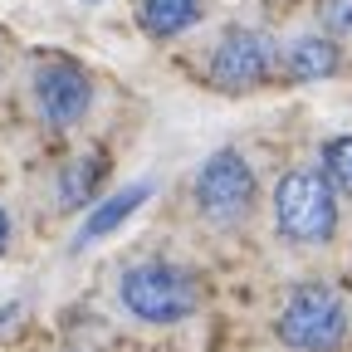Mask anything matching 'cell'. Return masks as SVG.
I'll return each mask as SVG.
<instances>
[{
    "mask_svg": "<svg viewBox=\"0 0 352 352\" xmlns=\"http://www.w3.org/2000/svg\"><path fill=\"white\" fill-rule=\"evenodd\" d=\"M122 303L132 318L142 323H176L196 308V279L176 264H138V270L122 274Z\"/></svg>",
    "mask_w": 352,
    "mask_h": 352,
    "instance_id": "3957f363",
    "label": "cell"
},
{
    "mask_svg": "<svg viewBox=\"0 0 352 352\" xmlns=\"http://www.w3.org/2000/svg\"><path fill=\"white\" fill-rule=\"evenodd\" d=\"M274 215H279V230L289 240L323 245V240H333V226H338L333 186L323 176H314V171H289L274 186Z\"/></svg>",
    "mask_w": 352,
    "mask_h": 352,
    "instance_id": "7a4b0ae2",
    "label": "cell"
},
{
    "mask_svg": "<svg viewBox=\"0 0 352 352\" xmlns=\"http://www.w3.org/2000/svg\"><path fill=\"white\" fill-rule=\"evenodd\" d=\"M201 20V0H142V30L166 39Z\"/></svg>",
    "mask_w": 352,
    "mask_h": 352,
    "instance_id": "9c48e42d",
    "label": "cell"
},
{
    "mask_svg": "<svg viewBox=\"0 0 352 352\" xmlns=\"http://www.w3.org/2000/svg\"><path fill=\"white\" fill-rule=\"evenodd\" d=\"M152 196V182H132V186H122V191H113L94 215H88V226L78 230V245H94V240H103V235H113L118 226H122V220L132 215V210H138L142 201Z\"/></svg>",
    "mask_w": 352,
    "mask_h": 352,
    "instance_id": "52a82bcc",
    "label": "cell"
},
{
    "mask_svg": "<svg viewBox=\"0 0 352 352\" xmlns=\"http://www.w3.org/2000/svg\"><path fill=\"white\" fill-rule=\"evenodd\" d=\"M289 69H294V78H333L338 74V44L318 39V34L294 39L289 44Z\"/></svg>",
    "mask_w": 352,
    "mask_h": 352,
    "instance_id": "ba28073f",
    "label": "cell"
},
{
    "mask_svg": "<svg viewBox=\"0 0 352 352\" xmlns=\"http://www.w3.org/2000/svg\"><path fill=\"white\" fill-rule=\"evenodd\" d=\"M323 182L342 196H352V138H333L323 147Z\"/></svg>",
    "mask_w": 352,
    "mask_h": 352,
    "instance_id": "30bf717a",
    "label": "cell"
},
{
    "mask_svg": "<svg viewBox=\"0 0 352 352\" xmlns=\"http://www.w3.org/2000/svg\"><path fill=\"white\" fill-rule=\"evenodd\" d=\"M34 98H39V113L50 122L69 127V122H78L88 113V103H94V83H88V74L74 69V64H44L34 74Z\"/></svg>",
    "mask_w": 352,
    "mask_h": 352,
    "instance_id": "5b68a950",
    "label": "cell"
},
{
    "mask_svg": "<svg viewBox=\"0 0 352 352\" xmlns=\"http://www.w3.org/2000/svg\"><path fill=\"white\" fill-rule=\"evenodd\" d=\"M196 201H201V210L215 220V226H235V220H245V210L254 206V171L245 166V157L235 147L215 152L201 166Z\"/></svg>",
    "mask_w": 352,
    "mask_h": 352,
    "instance_id": "277c9868",
    "label": "cell"
},
{
    "mask_svg": "<svg viewBox=\"0 0 352 352\" xmlns=\"http://www.w3.org/2000/svg\"><path fill=\"white\" fill-rule=\"evenodd\" d=\"M10 245V220H6V210H0V250Z\"/></svg>",
    "mask_w": 352,
    "mask_h": 352,
    "instance_id": "4fadbf2b",
    "label": "cell"
},
{
    "mask_svg": "<svg viewBox=\"0 0 352 352\" xmlns=\"http://www.w3.org/2000/svg\"><path fill=\"white\" fill-rule=\"evenodd\" d=\"M323 25L328 30H352V0H323Z\"/></svg>",
    "mask_w": 352,
    "mask_h": 352,
    "instance_id": "7c38bea8",
    "label": "cell"
},
{
    "mask_svg": "<svg viewBox=\"0 0 352 352\" xmlns=\"http://www.w3.org/2000/svg\"><path fill=\"white\" fill-rule=\"evenodd\" d=\"M210 69H215L220 88H250V83L264 78V69H270V39L254 34V30H230L215 44Z\"/></svg>",
    "mask_w": 352,
    "mask_h": 352,
    "instance_id": "8992f818",
    "label": "cell"
},
{
    "mask_svg": "<svg viewBox=\"0 0 352 352\" xmlns=\"http://www.w3.org/2000/svg\"><path fill=\"white\" fill-rule=\"evenodd\" d=\"M88 176H94V166H74V171L64 176V201H69V206H78V201L88 196Z\"/></svg>",
    "mask_w": 352,
    "mask_h": 352,
    "instance_id": "8fae6325",
    "label": "cell"
},
{
    "mask_svg": "<svg viewBox=\"0 0 352 352\" xmlns=\"http://www.w3.org/2000/svg\"><path fill=\"white\" fill-rule=\"evenodd\" d=\"M347 338L342 298L328 284H298L289 294V308L279 314V342L294 352H333Z\"/></svg>",
    "mask_w": 352,
    "mask_h": 352,
    "instance_id": "6da1fadb",
    "label": "cell"
}]
</instances>
